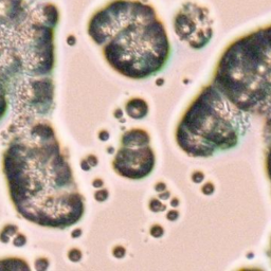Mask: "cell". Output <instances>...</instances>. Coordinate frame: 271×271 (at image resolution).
<instances>
[{
	"instance_id": "obj_1",
	"label": "cell",
	"mask_w": 271,
	"mask_h": 271,
	"mask_svg": "<svg viewBox=\"0 0 271 271\" xmlns=\"http://www.w3.org/2000/svg\"><path fill=\"white\" fill-rule=\"evenodd\" d=\"M19 127L2 158L13 206L25 221L44 228L74 226L85 213V202L54 129L45 121Z\"/></svg>"
},
{
	"instance_id": "obj_2",
	"label": "cell",
	"mask_w": 271,
	"mask_h": 271,
	"mask_svg": "<svg viewBox=\"0 0 271 271\" xmlns=\"http://www.w3.org/2000/svg\"><path fill=\"white\" fill-rule=\"evenodd\" d=\"M88 34L112 69L133 80L157 74L167 65L171 46L153 6L140 0H114L96 12Z\"/></svg>"
},
{
	"instance_id": "obj_3",
	"label": "cell",
	"mask_w": 271,
	"mask_h": 271,
	"mask_svg": "<svg viewBox=\"0 0 271 271\" xmlns=\"http://www.w3.org/2000/svg\"><path fill=\"white\" fill-rule=\"evenodd\" d=\"M51 49L41 14L31 0H0V121L22 112L51 71Z\"/></svg>"
},
{
	"instance_id": "obj_4",
	"label": "cell",
	"mask_w": 271,
	"mask_h": 271,
	"mask_svg": "<svg viewBox=\"0 0 271 271\" xmlns=\"http://www.w3.org/2000/svg\"><path fill=\"white\" fill-rule=\"evenodd\" d=\"M213 85L244 111L271 108V25L240 38L224 51Z\"/></svg>"
},
{
	"instance_id": "obj_5",
	"label": "cell",
	"mask_w": 271,
	"mask_h": 271,
	"mask_svg": "<svg viewBox=\"0 0 271 271\" xmlns=\"http://www.w3.org/2000/svg\"><path fill=\"white\" fill-rule=\"evenodd\" d=\"M245 112L210 85L181 119L176 131L177 143L194 157H209L218 150L232 148L246 130Z\"/></svg>"
},
{
	"instance_id": "obj_6",
	"label": "cell",
	"mask_w": 271,
	"mask_h": 271,
	"mask_svg": "<svg viewBox=\"0 0 271 271\" xmlns=\"http://www.w3.org/2000/svg\"><path fill=\"white\" fill-rule=\"evenodd\" d=\"M149 136L142 129H130L122 137L121 148L114 159L115 171L127 179H144L153 172L156 157L149 145Z\"/></svg>"
},
{
	"instance_id": "obj_7",
	"label": "cell",
	"mask_w": 271,
	"mask_h": 271,
	"mask_svg": "<svg viewBox=\"0 0 271 271\" xmlns=\"http://www.w3.org/2000/svg\"><path fill=\"white\" fill-rule=\"evenodd\" d=\"M127 115L134 119H142L148 115V107L145 101L141 99H134V100L129 101L126 106H125Z\"/></svg>"
}]
</instances>
